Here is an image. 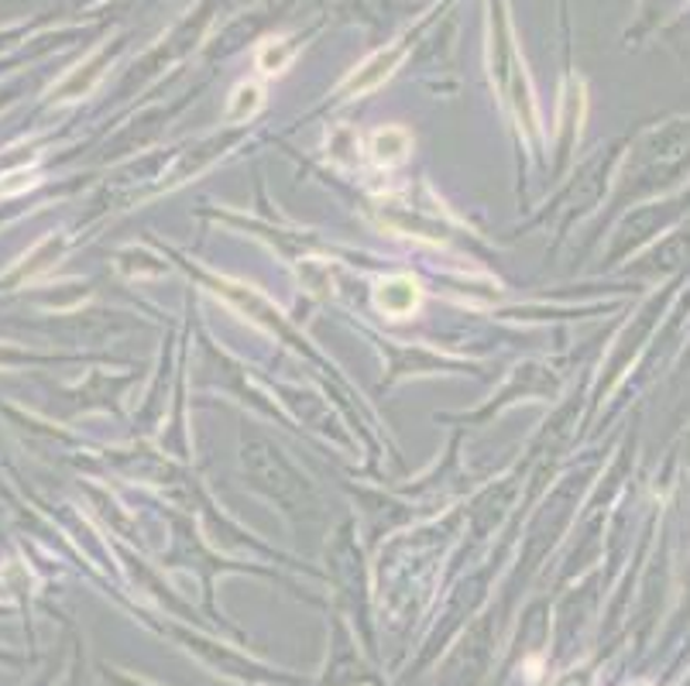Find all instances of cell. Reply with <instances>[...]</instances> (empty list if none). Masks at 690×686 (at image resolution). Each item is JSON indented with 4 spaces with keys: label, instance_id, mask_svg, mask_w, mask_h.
<instances>
[{
    "label": "cell",
    "instance_id": "obj_1",
    "mask_svg": "<svg viewBox=\"0 0 690 686\" xmlns=\"http://www.w3.org/2000/svg\"><path fill=\"white\" fill-rule=\"evenodd\" d=\"M405 59V45H389V49H382V52H374V55H368L348 80L340 83V96H364V93H371V90H378L382 86L392 72L399 69V62Z\"/></svg>",
    "mask_w": 690,
    "mask_h": 686
},
{
    "label": "cell",
    "instance_id": "obj_2",
    "mask_svg": "<svg viewBox=\"0 0 690 686\" xmlns=\"http://www.w3.org/2000/svg\"><path fill=\"white\" fill-rule=\"evenodd\" d=\"M217 296H224L227 303H234L240 313H245L251 322H258V327H265L268 334H279L282 330V313L275 309L265 296H258L251 285H240V281H230V278H220L217 281Z\"/></svg>",
    "mask_w": 690,
    "mask_h": 686
},
{
    "label": "cell",
    "instance_id": "obj_3",
    "mask_svg": "<svg viewBox=\"0 0 690 686\" xmlns=\"http://www.w3.org/2000/svg\"><path fill=\"white\" fill-rule=\"evenodd\" d=\"M420 303H423V288L409 275H392L385 281H378V288H374V306L392 319L412 316L420 309Z\"/></svg>",
    "mask_w": 690,
    "mask_h": 686
},
{
    "label": "cell",
    "instance_id": "obj_4",
    "mask_svg": "<svg viewBox=\"0 0 690 686\" xmlns=\"http://www.w3.org/2000/svg\"><path fill=\"white\" fill-rule=\"evenodd\" d=\"M368 152H371V162L374 165H385V168H395L409 158L412 152V134L409 127L402 124H385V127H378L371 131L368 137Z\"/></svg>",
    "mask_w": 690,
    "mask_h": 686
},
{
    "label": "cell",
    "instance_id": "obj_5",
    "mask_svg": "<svg viewBox=\"0 0 690 686\" xmlns=\"http://www.w3.org/2000/svg\"><path fill=\"white\" fill-rule=\"evenodd\" d=\"M103 72H107V55L103 52H93L90 59H83L69 76L52 90V96L59 103H69V100H83L96 90V83L103 80Z\"/></svg>",
    "mask_w": 690,
    "mask_h": 686
},
{
    "label": "cell",
    "instance_id": "obj_6",
    "mask_svg": "<svg viewBox=\"0 0 690 686\" xmlns=\"http://www.w3.org/2000/svg\"><path fill=\"white\" fill-rule=\"evenodd\" d=\"M296 59V42L286 39V34H275V39H265L255 52V62L258 69L265 72V76H279V72H286Z\"/></svg>",
    "mask_w": 690,
    "mask_h": 686
},
{
    "label": "cell",
    "instance_id": "obj_7",
    "mask_svg": "<svg viewBox=\"0 0 690 686\" xmlns=\"http://www.w3.org/2000/svg\"><path fill=\"white\" fill-rule=\"evenodd\" d=\"M265 103V90L258 83H237L230 100H227V124H240V121H251Z\"/></svg>",
    "mask_w": 690,
    "mask_h": 686
}]
</instances>
